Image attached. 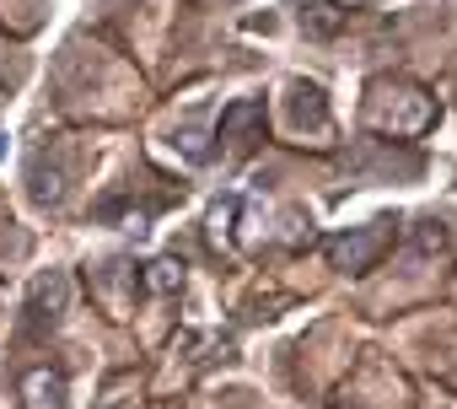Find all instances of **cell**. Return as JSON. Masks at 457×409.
<instances>
[{"instance_id": "1", "label": "cell", "mask_w": 457, "mask_h": 409, "mask_svg": "<svg viewBox=\"0 0 457 409\" xmlns=\"http://www.w3.org/2000/svg\"><path fill=\"white\" fill-rule=\"evenodd\" d=\"M28 194L33 204H44V211H60V204L71 199V162L49 146H38L28 156Z\"/></svg>"}, {"instance_id": "7", "label": "cell", "mask_w": 457, "mask_h": 409, "mask_svg": "<svg viewBox=\"0 0 457 409\" xmlns=\"http://www.w3.org/2000/svg\"><path fill=\"white\" fill-rule=\"evenodd\" d=\"M345 22H350V12L334 6V0H307V6H302V28H307L312 38H334Z\"/></svg>"}, {"instance_id": "6", "label": "cell", "mask_w": 457, "mask_h": 409, "mask_svg": "<svg viewBox=\"0 0 457 409\" xmlns=\"http://www.w3.org/2000/svg\"><path fill=\"white\" fill-rule=\"evenodd\" d=\"M291 124L296 129H323L328 124V103H323L318 87H307V81L291 87Z\"/></svg>"}, {"instance_id": "5", "label": "cell", "mask_w": 457, "mask_h": 409, "mask_svg": "<svg viewBox=\"0 0 457 409\" xmlns=\"http://www.w3.org/2000/svg\"><path fill=\"white\" fill-rule=\"evenodd\" d=\"M22 398H28V409H65V377L38 366L22 377Z\"/></svg>"}, {"instance_id": "8", "label": "cell", "mask_w": 457, "mask_h": 409, "mask_svg": "<svg viewBox=\"0 0 457 409\" xmlns=\"http://www.w3.org/2000/svg\"><path fill=\"white\" fill-rule=\"evenodd\" d=\"M446 248H452V227L446 221H420L414 227V243H409V259L425 264V259H441Z\"/></svg>"}, {"instance_id": "10", "label": "cell", "mask_w": 457, "mask_h": 409, "mask_svg": "<svg viewBox=\"0 0 457 409\" xmlns=\"http://www.w3.org/2000/svg\"><path fill=\"white\" fill-rule=\"evenodd\" d=\"M172 146H178L188 162H204V156H210V146H204V135H199V129H178V140H172Z\"/></svg>"}, {"instance_id": "2", "label": "cell", "mask_w": 457, "mask_h": 409, "mask_svg": "<svg viewBox=\"0 0 457 409\" xmlns=\"http://www.w3.org/2000/svg\"><path fill=\"white\" fill-rule=\"evenodd\" d=\"M387 227H393V221H371V227H361V232H339V238L328 243L334 270H345V275H366V270L377 264V254L387 248Z\"/></svg>"}, {"instance_id": "3", "label": "cell", "mask_w": 457, "mask_h": 409, "mask_svg": "<svg viewBox=\"0 0 457 409\" xmlns=\"http://www.w3.org/2000/svg\"><path fill=\"white\" fill-rule=\"evenodd\" d=\"M71 307V275L65 270H44L33 286H28V323L33 329H54Z\"/></svg>"}, {"instance_id": "9", "label": "cell", "mask_w": 457, "mask_h": 409, "mask_svg": "<svg viewBox=\"0 0 457 409\" xmlns=\"http://www.w3.org/2000/svg\"><path fill=\"white\" fill-rule=\"evenodd\" d=\"M145 286H151L156 296H178V291H183V264H178V259H156V264L145 270Z\"/></svg>"}, {"instance_id": "4", "label": "cell", "mask_w": 457, "mask_h": 409, "mask_svg": "<svg viewBox=\"0 0 457 409\" xmlns=\"http://www.w3.org/2000/svg\"><path fill=\"white\" fill-rule=\"evenodd\" d=\"M253 124H264V97H243V103H232V108L220 113L215 135H220V140H232V146H248Z\"/></svg>"}]
</instances>
